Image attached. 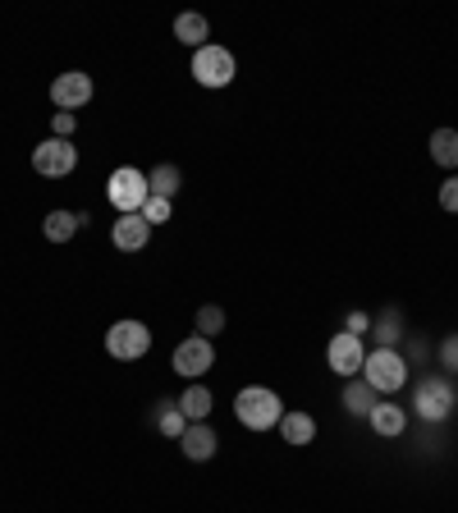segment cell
<instances>
[{
    "label": "cell",
    "instance_id": "obj_27",
    "mask_svg": "<svg viewBox=\"0 0 458 513\" xmlns=\"http://www.w3.org/2000/svg\"><path fill=\"white\" fill-rule=\"evenodd\" d=\"M74 115H69V110H55V120H51V129H55V138H69V133H74Z\"/></svg>",
    "mask_w": 458,
    "mask_h": 513
},
{
    "label": "cell",
    "instance_id": "obj_17",
    "mask_svg": "<svg viewBox=\"0 0 458 513\" xmlns=\"http://www.w3.org/2000/svg\"><path fill=\"white\" fill-rule=\"evenodd\" d=\"M179 408H184L188 422H207L211 417V390L202 381H188V390L179 394Z\"/></svg>",
    "mask_w": 458,
    "mask_h": 513
},
{
    "label": "cell",
    "instance_id": "obj_2",
    "mask_svg": "<svg viewBox=\"0 0 458 513\" xmlns=\"http://www.w3.org/2000/svg\"><path fill=\"white\" fill-rule=\"evenodd\" d=\"M362 381L376 394H394L408 385V362L399 349H371L367 362H362Z\"/></svg>",
    "mask_w": 458,
    "mask_h": 513
},
{
    "label": "cell",
    "instance_id": "obj_8",
    "mask_svg": "<svg viewBox=\"0 0 458 513\" xmlns=\"http://www.w3.org/2000/svg\"><path fill=\"white\" fill-rule=\"evenodd\" d=\"M92 92H97V88H92V74H83V69H65V74L51 78V106L55 110H69V115L88 106Z\"/></svg>",
    "mask_w": 458,
    "mask_h": 513
},
{
    "label": "cell",
    "instance_id": "obj_9",
    "mask_svg": "<svg viewBox=\"0 0 458 513\" xmlns=\"http://www.w3.org/2000/svg\"><path fill=\"white\" fill-rule=\"evenodd\" d=\"M211 367H216V349H211V339L193 335V339H184V344L175 349V372L184 376V381H202Z\"/></svg>",
    "mask_w": 458,
    "mask_h": 513
},
{
    "label": "cell",
    "instance_id": "obj_22",
    "mask_svg": "<svg viewBox=\"0 0 458 513\" xmlns=\"http://www.w3.org/2000/svg\"><path fill=\"white\" fill-rule=\"evenodd\" d=\"M344 408H349L353 417H371V408H376V390H371L367 381H358V376H353V381L344 385Z\"/></svg>",
    "mask_w": 458,
    "mask_h": 513
},
{
    "label": "cell",
    "instance_id": "obj_20",
    "mask_svg": "<svg viewBox=\"0 0 458 513\" xmlns=\"http://www.w3.org/2000/svg\"><path fill=\"white\" fill-rule=\"evenodd\" d=\"M399 339H404V312L385 307L381 317H376V349H394Z\"/></svg>",
    "mask_w": 458,
    "mask_h": 513
},
{
    "label": "cell",
    "instance_id": "obj_10",
    "mask_svg": "<svg viewBox=\"0 0 458 513\" xmlns=\"http://www.w3.org/2000/svg\"><path fill=\"white\" fill-rule=\"evenodd\" d=\"M326 362H330V372L335 376H362V362H367V349H362V339L349 335V330H339L335 339H330V349H326Z\"/></svg>",
    "mask_w": 458,
    "mask_h": 513
},
{
    "label": "cell",
    "instance_id": "obj_1",
    "mask_svg": "<svg viewBox=\"0 0 458 513\" xmlns=\"http://www.w3.org/2000/svg\"><path fill=\"white\" fill-rule=\"evenodd\" d=\"M234 417H239L248 431H271V426H280L284 404H280V394L266 390V385H248V390H239V399H234Z\"/></svg>",
    "mask_w": 458,
    "mask_h": 513
},
{
    "label": "cell",
    "instance_id": "obj_15",
    "mask_svg": "<svg viewBox=\"0 0 458 513\" xmlns=\"http://www.w3.org/2000/svg\"><path fill=\"white\" fill-rule=\"evenodd\" d=\"M367 422H371V431H376V436H385V440H399L408 431V413L399 404H376Z\"/></svg>",
    "mask_w": 458,
    "mask_h": 513
},
{
    "label": "cell",
    "instance_id": "obj_12",
    "mask_svg": "<svg viewBox=\"0 0 458 513\" xmlns=\"http://www.w3.org/2000/svg\"><path fill=\"white\" fill-rule=\"evenodd\" d=\"M147 239H152V225H147L138 211H133V216H120L115 220V230H110V243H115L120 252H142Z\"/></svg>",
    "mask_w": 458,
    "mask_h": 513
},
{
    "label": "cell",
    "instance_id": "obj_14",
    "mask_svg": "<svg viewBox=\"0 0 458 513\" xmlns=\"http://www.w3.org/2000/svg\"><path fill=\"white\" fill-rule=\"evenodd\" d=\"M275 431H280L284 445L303 449V445H312V440H317V417H312V413H284Z\"/></svg>",
    "mask_w": 458,
    "mask_h": 513
},
{
    "label": "cell",
    "instance_id": "obj_28",
    "mask_svg": "<svg viewBox=\"0 0 458 513\" xmlns=\"http://www.w3.org/2000/svg\"><path fill=\"white\" fill-rule=\"evenodd\" d=\"M367 326H371L367 312H349V335H358V339H362V330H367Z\"/></svg>",
    "mask_w": 458,
    "mask_h": 513
},
{
    "label": "cell",
    "instance_id": "obj_4",
    "mask_svg": "<svg viewBox=\"0 0 458 513\" xmlns=\"http://www.w3.org/2000/svg\"><path fill=\"white\" fill-rule=\"evenodd\" d=\"M193 83H202V88H229L234 83V74H239V60L229 55V46H216L207 42L202 51H193Z\"/></svg>",
    "mask_w": 458,
    "mask_h": 513
},
{
    "label": "cell",
    "instance_id": "obj_7",
    "mask_svg": "<svg viewBox=\"0 0 458 513\" xmlns=\"http://www.w3.org/2000/svg\"><path fill=\"white\" fill-rule=\"evenodd\" d=\"M33 170L46 179H65L78 170V147L69 138H46L33 147Z\"/></svg>",
    "mask_w": 458,
    "mask_h": 513
},
{
    "label": "cell",
    "instance_id": "obj_24",
    "mask_svg": "<svg viewBox=\"0 0 458 513\" xmlns=\"http://www.w3.org/2000/svg\"><path fill=\"white\" fill-rule=\"evenodd\" d=\"M138 216L147 220V225H165V220H170V202H165V197H147Z\"/></svg>",
    "mask_w": 458,
    "mask_h": 513
},
{
    "label": "cell",
    "instance_id": "obj_23",
    "mask_svg": "<svg viewBox=\"0 0 458 513\" xmlns=\"http://www.w3.org/2000/svg\"><path fill=\"white\" fill-rule=\"evenodd\" d=\"M197 330H202V339L220 335V330H225V312H220V307H216V303H207V307H197Z\"/></svg>",
    "mask_w": 458,
    "mask_h": 513
},
{
    "label": "cell",
    "instance_id": "obj_21",
    "mask_svg": "<svg viewBox=\"0 0 458 513\" xmlns=\"http://www.w3.org/2000/svg\"><path fill=\"white\" fill-rule=\"evenodd\" d=\"M184 426H188V417H184V408H179V399H161V408H156V431L170 436V440H179L184 436Z\"/></svg>",
    "mask_w": 458,
    "mask_h": 513
},
{
    "label": "cell",
    "instance_id": "obj_5",
    "mask_svg": "<svg viewBox=\"0 0 458 513\" xmlns=\"http://www.w3.org/2000/svg\"><path fill=\"white\" fill-rule=\"evenodd\" d=\"M106 197H110V207L120 211V216H133V211H142V202L152 197V188H147V175H142V170L120 165V170L106 179Z\"/></svg>",
    "mask_w": 458,
    "mask_h": 513
},
{
    "label": "cell",
    "instance_id": "obj_19",
    "mask_svg": "<svg viewBox=\"0 0 458 513\" xmlns=\"http://www.w3.org/2000/svg\"><path fill=\"white\" fill-rule=\"evenodd\" d=\"M179 184H184V170H179V165H156L152 175H147V188H152V197H165V202H170V197L179 193Z\"/></svg>",
    "mask_w": 458,
    "mask_h": 513
},
{
    "label": "cell",
    "instance_id": "obj_3",
    "mask_svg": "<svg viewBox=\"0 0 458 513\" xmlns=\"http://www.w3.org/2000/svg\"><path fill=\"white\" fill-rule=\"evenodd\" d=\"M458 394L454 385H449V376H422L413 390V413L422 417V422H449V413H454Z\"/></svg>",
    "mask_w": 458,
    "mask_h": 513
},
{
    "label": "cell",
    "instance_id": "obj_6",
    "mask_svg": "<svg viewBox=\"0 0 458 513\" xmlns=\"http://www.w3.org/2000/svg\"><path fill=\"white\" fill-rule=\"evenodd\" d=\"M106 353L120 362H138L152 353V330L142 326V321H115L106 330Z\"/></svg>",
    "mask_w": 458,
    "mask_h": 513
},
{
    "label": "cell",
    "instance_id": "obj_13",
    "mask_svg": "<svg viewBox=\"0 0 458 513\" xmlns=\"http://www.w3.org/2000/svg\"><path fill=\"white\" fill-rule=\"evenodd\" d=\"M78 230H88V216H78V211H46L42 220L46 243H69Z\"/></svg>",
    "mask_w": 458,
    "mask_h": 513
},
{
    "label": "cell",
    "instance_id": "obj_18",
    "mask_svg": "<svg viewBox=\"0 0 458 513\" xmlns=\"http://www.w3.org/2000/svg\"><path fill=\"white\" fill-rule=\"evenodd\" d=\"M175 37L184 46H193V51H202V46L211 42V23L202 19V14H179V19H175Z\"/></svg>",
    "mask_w": 458,
    "mask_h": 513
},
{
    "label": "cell",
    "instance_id": "obj_16",
    "mask_svg": "<svg viewBox=\"0 0 458 513\" xmlns=\"http://www.w3.org/2000/svg\"><path fill=\"white\" fill-rule=\"evenodd\" d=\"M431 161L454 175L458 170V129H436L431 133Z\"/></svg>",
    "mask_w": 458,
    "mask_h": 513
},
{
    "label": "cell",
    "instance_id": "obj_29",
    "mask_svg": "<svg viewBox=\"0 0 458 513\" xmlns=\"http://www.w3.org/2000/svg\"><path fill=\"white\" fill-rule=\"evenodd\" d=\"M454 335H458V330H454Z\"/></svg>",
    "mask_w": 458,
    "mask_h": 513
},
{
    "label": "cell",
    "instance_id": "obj_26",
    "mask_svg": "<svg viewBox=\"0 0 458 513\" xmlns=\"http://www.w3.org/2000/svg\"><path fill=\"white\" fill-rule=\"evenodd\" d=\"M440 367H449V372H458V335H449L445 344H440Z\"/></svg>",
    "mask_w": 458,
    "mask_h": 513
},
{
    "label": "cell",
    "instance_id": "obj_11",
    "mask_svg": "<svg viewBox=\"0 0 458 513\" xmlns=\"http://www.w3.org/2000/svg\"><path fill=\"white\" fill-rule=\"evenodd\" d=\"M216 445H220V436L211 431L207 422H188L184 436H179V449H184V459H193V463H207L211 454H216Z\"/></svg>",
    "mask_w": 458,
    "mask_h": 513
},
{
    "label": "cell",
    "instance_id": "obj_25",
    "mask_svg": "<svg viewBox=\"0 0 458 513\" xmlns=\"http://www.w3.org/2000/svg\"><path fill=\"white\" fill-rule=\"evenodd\" d=\"M440 207H445V211H458V175H449L445 184H440Z\"/></svg>",
    "mask_w": 458,
    "mask_h": 513
}]
</instances>
